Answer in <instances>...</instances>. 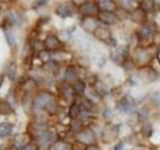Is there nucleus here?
<instances>
[{
  "mask_svg": "<svg viewBox=\"0 0 160 150\" xmlns=\"http://www.w3.org/2000/svg\"><path fill=\"white\" fill-rule=\"evenodd\" d=\"M128 55H129V47L126 45L123 46H116L113 50L110 57H111L112 61L118 65H124L128 60Z\"/></svg>",
  "mask_w": 160,
  "mask_h": 150,
  "instance_id": "1",
  "label": "nucleus"
},
{
  "mask_svg": "<svg viewBox=\"0 0 160 150\" xmlns=\"http://www.w3.org/2000/svg\"><path fill=\"white\" fill-rule=\"evenodd\" d=\"M93 35L97 39H99L100 41L105 42L109 45H113V42L115 43V39L112 36L111 30L104 24H99L97 28L95 29V31L93 32Z\"/></svg>",
  "mask_w": 160,
  "mask_h": 150,
  "instance_id": "2",
  "label": "nucleus"
},
{
  "mask_svg": "<svg viewBox=\"0 0 160 150\" xmlns=\"http://www.w3.org/2000/svg\"><path fill=\"white\" fill-rule=\"evenodd\" d=\"M154 32H155V28H154L153 23L146 22V23L142 24V26L140 27V29L137 31L138 41L140 43L150 41L153 37Z\"/></svg>",
  "mask_w": 160,
  "mask_h": 150,
  "instance_id": "3",
  "label": "nucleus"
},
{
  "mask_svg": "<svg viewBox=\"0 0 160 150\" xmlns=\"http://www.w3.org/2000/svg\"><path fill=\"white\" fill-rule=\"evenodd\" d=\"M52 101V95L48 92H41L34 98L32 106L34 110H42L47 108V106Z\"/></svg>",
  "mask_w": 160,
  "mask_h": 150,
  "instance_id": "4",
  "label": "nucleus"
},
{
  "mask_svg": "<svg viewBox=\"0 0 160 150\" xmlns=\"http://www.w3.org/2000/svg\"><path fill=\"white\" fill-rule=\"evenodd\" d=\"M117 108L124 113H133L136 110V102L132 97L126 95V96L122 97L117 102Z\"/></svg>",
  "mask_w": 160,
  "mask_h": 150,
  "instance_id": "5",
  "label": "nucleus"
},
{
  "mask_svg": "<svg viewBox=\"0 0 160 150\" xmlns=\"http://www.w3.org/2000/svg\"><path fill=\"white\" fill-rule=\"evenodd\" d=\"M134 62L139 65H145L152 58V54L146 47H138L134 52Z\"/></svg>",
  "mask_w": 160,
  "mask_h": 150,
  "instance_id": "6",
  "label": "nucleus"
},
{
  "mask_svg": "<svg viewBox=\"0 0 160 150\" xmlns=\"http://www.w3.org/2000/svg\"><path fill=\"white\" fill-rule=\"evenodd\" d=\"M77 141L83 143L84 145H94L96 142V136L90 128H85L77 134Z\"/></svg>",
  "mask_w": 160,
  "mask_h": 150,
  "instance_id": "7",
  "label": "nucleus"
},
{
  "mask_svg": "<svg viewBox=\"0 0 160 150\" xmlns=\"http://www.w3.org/2000/svg\"><path fill=\"white\" fill-rule=\"evenodd\" d=\"M98 20L104 25H113L119 21V17L115 12H105L98 11L97 13Z\"/></svg>",
  "mask_w": 160,
  "mask_h": 150,
  "instance_id": "8",
  "label": "nucleus"
},
{
  "mask_svg": "<svg viewBox=\"0 0 160 150\" xmlns=\"http://www.w3.org/2000/svg\"><path fill=\"white\" fill-rule=\"evenodd\" d=\"M138 77L141 78L144 82H153L156 80L157 75L152 67L142 66L138 70Z\"/></svg>",
  "mask_w": 160,
  "mask_h": 150,
  "instance_id": "9",
  "label": "nucleus"
},
{
  "mask_svg": "<svg viewBox=\"0 0 160 150\" xmlns=\"http://www.w3.org/2000/svg\"><path fill=\"white\" fill-rule=\"evenodd\" d=\"M119 134V126L117 125H107L102 131V139L104 142H111L116 139Z\"/></svg>",
  "mask_w": 160,
  "mask_h": 150,
  "instance_id": "10",
  "label": "nucleus"
},
{
  "mask_svg": "<svg viewBox=\"0 0 160 150\" xmlns=\"http://www.w3.org/2000/svg\"><path fill=\"white\" fill-rule=\"evenodd\" d=\"M44 44H45V48H46L49 52L50 51L56 52L63 46V43L61 42V40L57 36H55V35H49V36H47L46 39H45Z\"/></svg>",
  "mask_w": 160,
  "mask_h": 150,
  "instance_id": "11",
  "label": "nucleus"
},
{
  "mask_svg": "<svg viewBox=\"0 0 160 150\" xmlns=\"http://www.w3.org/2000/svg\"><path fill=\"white\" fill-rule=\"evenodd\" d=\"M80 13L83 14V16H92L93 14L98 13L99 9L97 6V3H95L93 1H87L83 2L80 5Z\"/></svg>",
  "mask_w": 160,
  "mask_h": 150,
  "instance_id": "12",
  "label": "nucleus"
},
{
  "mask_svg": "<svg viewBox=\"0 0 160 150\" xmlns=\"http://www.w3.org/2000/svg\"><path fill=\"white\" fill-rule=\"evenodd\" d=\"M81 25L85 31L93 33L99 23L98 19L94 18L93 16H83V18L81 19Z\"/></svg>",
  "mask_w": 160,
  "mask_h": 150,
  "instance_id": "13",
  "label": "nucleus"
},
{
  "mask_svg": "<svg viewBox=\"0 0 160 150\" xmlns=\"http://www.w3.org/2000/svg\"><path fill=\"white\" fill-rule=\"evenodd\" d=\"M55 134L50 131V130L46 129L45 131H43L41 134L39 135V136H37V141L42 144V145H47V144H53L56 140H55Z\"/></svg>",
  "mask_w": 160,
  "mask_h": 150,
  "instance_id": "14",
  "label": "nucleus"
},
{
  "mask_svg": "<svg viewBox=\"0 0 160 150\" xmlns=\"http://www.w3.org/2000/svg\"><path fill=\"white\" fill-rule=\"evenodd\" d=\"M146 13H145L143 10L138 7V8H135L133 9L132 12H130L129 16L131 18V20L133 22H136V23H140V24H144L146 23Z\"/></svg>",
  "mask_w": 160,
  "mask_h": 150,
  "instance_id": "15",
  "label": "nucleus"
},
{
  "mask_svg": "<svg viewBox=\"0 0 160 150\" xmlns=\"http://www.w3.org/2000/svg\"><path fill=\"white\" fill-rule=\"evenodd\" d=\"M55 12H56L57 15H59L60 17L62 18H66V17H70L73 15V10L71 8L69 4L67 3H61L59 4L56 10H55Z\"/></svg>",
  "mask_w": 160,
  "mask_h": 150,
  "instance_id": "16",
  "label": "nucleus"
},
{
  "mask_svg": "<svg viewBox=\"0 0 160 150\" xmlns=\"http://www.w3.org/2000/svg\"><path fill=\"white\" fill-rule=\"evenodd\" d=\"M65 80L67 82H72V81H78L79 80V73L76 67L74 66H68L65 70Z\"/></svg>",
  "mask_w": 160,
  "mask_h": 150,
  "instance_id": "17",
  "label": "nucleus"
},
{
  "mask_svg": "<svg viewBox=\"0 0 160 150\" xmlns=\"http://www.w3.org/2000/svg\"><path fill=\"white\" fill-rule=\"evenodd\" d=\"M97 6L99 11H105V12H114L116 5L113 1L110 0H102V1L97 2Z\"/></svg>",
  "mask_w": 160,
  "mask_h": 150,
  "instance_id": "18",
  "label": "nucleus"
},
{
  "mask_svg": "<svg viewBox=\"0 0 160 150\" xmlns=\"http://www.w3.org/2000/svg\"><path fill=\"white\" fill-rule=\"evenodd\" d=\"M30 142H29V137L28 135L26 134H19L17 135L16 137H15V140H14V145L16 149H23L26 145H28Z\"/></svg>",
  "mask_w": 160,
  "mask_h": 150,
  "instance_id": "19",
  "label": "nucleus"
},
{
  "mask_svg": "<svg viewBox=\"0 0 160 150\" xmlns=\"http://www.w3.org/2000/svg\"><path fill=\"white\" fill-rule=\"evenodd\" d=\"M60 93H61V95L65 99H70L73 96H75L73 86L72 85H70L69 83H65L62 85L61 87H60Z\"/></svg>",
  "mask_w": 160,
  "mask_h": 150,
  "instance_id": "20",
  "label": "nucleus"
},
{
  "mask_svg": "<svg viewBox=\"0 0 160 150\" xmlns=\"http://www.w3.org/2000/svg\"><path fill=\"white\" fill-rule=\"evenodd\" d=\"M49 150H71V145L66 141H55L49 146Z\"/></svg>",
  "mask_w": 160,
  "mask_h": 150,
  "instance_id": "21",
  "label": "nucleus"
},
{
  "mask_svg": "<svg viewBox=\"0 0 160 150\" xmlns=\"http://www.w3.org/2000/svg\"><path fill=\"white\" fill-rule=\"evenodd\" d=\"M75 95L78 97H82L84 95V91H85V83L82 81V80H78V81L74 82V84L72 85Z\"/></svg>",
  "mask_w": 160,
  "mask_h": 150,
  "instance_id": "22",
  "label": "nucleus"
},
{
  "mask_svg": "<svg viewBox=\"0 0 160 150\" xmlns=\"http://www.w3.org/2000/svg\"><path fill=\"white\" fill-rule=\"evenodd\" d=\"M16 73H17V65L14 61H11L8 63V66L6 68V74L7 76L11 79L14 80L15 77H16Z\"/></svg>",
  "mask_w": 160,
  "mask_h": 150,
  "instance_id": "23",
  "label": "nucleus"
},
{
  "mask_svg": "<svg viewBox=\"0 0 160 150\" xmlns=\"http://www.w3.org/2000/svg\"><path fill=\"white\" fill-rule=\"evenodd\" d=\"M80 111H81V109H80V104L74 101L69 108V116L73 119H77V117L80 114Z\"/></svg>",
  "mask_w": 160,
  "mask_h": 150,
  "instance_id": "24",
  "label": "nucleus"
},
{
  "mask_svg": "<svg viewBox=\"0 0 160 150\" xmlns=\"http://www.w3.org/2000/svg\"><path fill=\"white\" fill-rule=\"evenodd\" d=\"M141 132H142V134L146 138L151 137L152 134H153V126H152V124L150 123V122H148V121H145L143 123V125H142V127H141Z\"/></svg>",
  "mask_w": 160,
  "mask_h": 150,
  "instance_id": "25",
  "label": "nucleus"
},
{
  "mask_svg": "<svg viewBox=\"0 0 160 150\" xmlns=\"http://www.w3.org/2000/svg\"><path fill=\"white\" fill-rule=\"evenodd\" d=\"M12 130V125L9 123H1L0 124V138L6 137L10 134Z\"/></svg>",
  "mask_w": 160,
  "mask_h": 150,
  "instance_id": "26",
  "label": "nucleus"
},
{
  "mask_svg": "<svg viewBox=\"0 0 160 150\" xmlns=\"http://www.w3.org/2000/svg\"><path fill=\"white\" fill-rule=\"evenodd\" d=\"M155 3L154 1H142L141 5H140V8H141L145 13H150L154 11L155 8Z\"/></svg>",
  "mask_w": 160,
  "mask_h": 150,
  "instance_id": "27",
  "label": "nucleus"
},
{
  "mask_svg": "<svg viewBox=\"0 0 160 150\" xmlns=\"http://www.w3.org/2000/svg\"><path fill=\"white\" fill-rule=\"evenodd\" d=\"M22 21V17L21 15L17 12H11L9 14L8 16V22L10 24H16V25H19Z\"/></svg>",
  "mask_w": 160,
  "mask_h": 150,
  "instance_id": "28",
  "label": "nucleus"
},
{
  "mask_svg": "<svg viewBox=\"0 0 160 150\" xmlns=\"http://www.w3.org/2000/svg\"><path fill=\"white\" fill-rule=\"evenodd\" d=\"M13 112V109L7 101H0V114L8 115Z\"/></svg>",
  "mask_w": 160,
  "mask_h": 150,
  "instance_id": "29",
  "label": "nucleus"
},
{
  "mask_svg": "<svg viewBox=\"0 0 160 150\" xmlns=\"http://www.w3.org/2000/svg\"><path fill=\"white\" fill-rule=\"evenodd\" d=\"M70 129L71 131H74V133L78 134L80 131H82V120H78V119H74L71 122L70 125Z\"/></svg>",
  "mask_w": 160,
  "mask_h": 150,
  "instance_id": "30",
  "label": "nucleus"
},
{
  "mask_svg": "<svg viewBox=\"0 0 160 150\" xmlns=\"http://www.w3.org/2000/svg\"><path fill=\"white\" fill-rule=\"evenodd\" d=\"M39 58L44 64L52 61V60H51V54H50V52L47 51V50H44V51L39 52Z\"/></svg>",
  "mask_w": 160,
  "mask_h": 150,
  "instance_id": "31",
  "label": "nucleus"
},
{
  "mask_svg": "<svg viewBox=\"0 0 160 150\" xmlns=\"http://www.w3.org/2000/svg\"><path fill=\"white\" fill-rule=\"evenodd\" d=\"M6 28H8V32H7V31H5V32H6L7 41H8V43H9L10 46H13V45L16 44V38H15L14 33L12 32V30L10 29V27H6Z\"/></svg>",
  "mask_w": 160,
  "mask_h": 150,
  "instance_id": "32",
  "label": "nucleus"
},
{
  "mask_svg": "<svg viewBox=\"0 0 160 150\" xmlns=\"http://www.w3.org/2000/svg\"><path fill=\"white\" fill-rule=\"evenodd\" d=\"M148 115H149V111L146 107H142L138 110V117L140 120H146Z\"/></svg>",
  "mask_w": 160,
  "mask_h": 150,
  "instance_id": "33",
  "label": "nucleus"
},
{
  "mask_svg": "<svg viewBox=\"0 0 160 150\" xmlns=\"http://www.w3.org/2000/svg\"><path fill=\"white\" fill-rule=\"evenodd\" d=\"M87 146L84 145L83 143H80V142H75L73 145H71V150H86Z\"/></svg>",
  "mask_w": 160,
  "mask_h": 150,
  "instance_id": "34",
  "label": "nucleus"
},
{
  "mask_svg": "<svg viewBox=\"0 0 160 150\" xmlns=\"http://www.w3.org/2000/svg\"><path fill=\"white\" fill-rule=\"evenodd\" d=\"M151 100H152V102L154 103V104H160V93H155V94H153L152 95V98H151Z\"/></svg>",
  "mask_w": 160,
  "mask_h": 150,
  "instance_id": "35",
  "label": "nucleus"
},
{
  "mask_svg": "<svg viewBox=\"0 0 160 150\" xmlns=\"http://www.w3.org/2000/svg\"><path fill=\"white\" fill-rule=\"evenodd\" d=\"M22 150H38V148L35 146L34 144H32V143H29L28 145H26Z\"/></svg>",
  "mask_w": 160,
  "mask_h": 150,
  "instance_id": "36",
  "label": "nucleus"
},
{
  "mask_svg": "<svg viewBox=\"0 0 160 150\" xmlns=\"http://www.w3.org/2000/svg\"><path fill=\"white\" fill-rule=\"evenodd\" d=\"M131 150H151V149L147 146H144V145H138V146L133 147Z\"/></svg>",
  "mask_w": 160,
  "mask_h": 150,
  "instance_id": "37",
  "label": "nucleus"
},
{
  "mask_svg": "<svg viewBox=\"0 0 160 150\" xmlns=\"http://www.w3.org/2000/svg\"><path fill=\"white\" fill-rule=\"evenodd\" d=\"M112 150H124V146H123V143L122 142H119L117 143L115 146L113 147Z\"/></svg>",
  "mask_w": 160,
  "mask_h": 150,
  "instance_id": "38",
  "label": "nucleus"
},
{
  "mask_svg": "<svg viewBox=\"0 0 160 150\" xmlns=\"http://www.w3.org/2000/svg\"><path fill=\"white\" fill-rule=\"evenodd\" d=\"M86 150H101L98 146H96V145H89V146H87Z\"/></svg>",
  "mask_w": 160,
  "mask_h": 150,
  "instance_id": "39",
  "label": "nucleus"
},
{
  "mask_svg": "<svg viewBox=\"0 0 160 150\" xmlns=\"http://www.w3.org/2000/svg\"><path fill=\"white\" fill-rule=\"evenodd\" d=\"M3 79H4V77H3V75H1V76H0V87H1V85H2V82H3Z\"/></svg>",
  "mask_w": 160,
  "mask_h": 150,
  "instance_id": "40",
  "label": "nucleus"
},
{
  "mask_svg": "<svg viewBox=\"0 0 160 150\" xmlns=\"http://www.w3.org/2000/svg\"><path fill=\"white\" fill-rule=\"evenodd\" d=\"M157 58H158V59L160 60V50H159V51L157 52Z\"/></svg>",
  "mask_w": 160,
  "mask_h": 150,
  "instance_id": "41",
  "label": "nucleus"
},
{
  "mask_svg": "<svg viewBox=\"0 0 160 150\" xmlns=\"http://www.w3.org/2000/svg\"><path fill=\"white\" fill-rule=\"evenodd\" d=\"M0 150H5V149H4V148H3L2 146H0Z\"/></svg>",
  "mask_w": 160,
  "mask_h": 150,
  "instance_id": "42",
  "label": "nucleus"
},
{
  "mask_svg": "<svg viewBox=\"0 0 160 150\" xmlns=\"http://www.w3.org/2000/svg\"><path fill=\"white\" fill-rule=\"evenodd\" d=\"M38 150H44V149H41V148H39Z\"/></svg>",
  "mask_w": 160,
  "mask_h": 150,
  "instance_id": "43",
  "label": "nucleus"
}]
</instances>
